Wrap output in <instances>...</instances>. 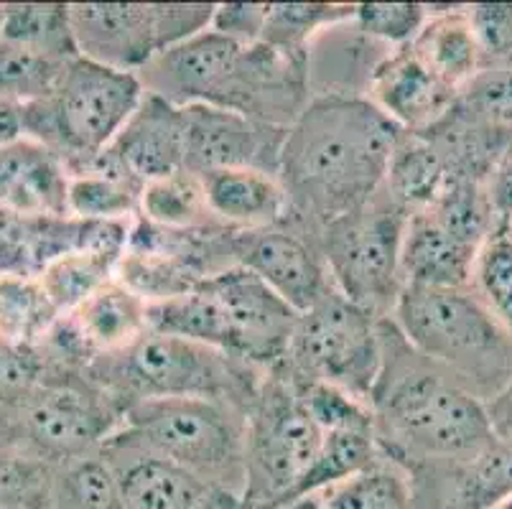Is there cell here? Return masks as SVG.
<instances>
[{
	"label": "cell",
	"mask_w": 512,
	"mask_h": 509,
	"mask_svg": "<svg viewBox=\"0 0 512 509\" xmlns=\"http://www.w3.org/2000/svg\"><path fill=\"white\" fill-rule=\"evenodd\" d=\"M459 92L441 82L411 46L393 49L375 69L367 100L403 133H423L444 120Z\"/></svg>",
	"instance_id": "obj_18"
},
{
	"label": "cell",
	"mask_w": 512,
	"mask_h": 509,
	"mask_svg": "<svg viewBox=\"0 0 512 509\" xmlns=\"http://www.w3.org/2000/svg\"><path fill=\"white\" fill-rule=\"evenodd\" d=\"M377 459H380V446H377L375 426L342 428V431L324 433L319 456L304 474V479L296 484V489H293V494L283 507L301 502V499L319 497L327 489L347 482L360 471L370 469Z\"/></svg>",
	"instance_id": "obj_27"
},
{
	"label": "cell",
	"mask_w": 512,
	"mask_h": 509,
	"mask_svg": "<svg viewBox=\"0 0 512 509\" xmlns=\"http://www.w3.org/2000/svg\"><path fill=\"white\" fill-rule=\"evenodd\" d=\"M143 95L138 74L77 56L64 69L57 90L26 105V138L57 153L72 174L118 138Z\"/></svg>",
	"instance_id": "obj_7"
},
{
	"label": "cell",
	"mask_w": 512,
	"mask_h": 509,
	"mask_svg": "<svg viewBox=\"0 0 512 509\" xmlns=\"http://www.w3.org/2000/svg\"><path fill=\"white\" fill-rule=\"evenodd\" d=\"M123 408L85 370L51 372L16 408H0V443L64 466L100 454L118 431Z\"/></svg>",
	"instance_id": "obj_8"
},
{
	"label": "cell",
	"mask_w": 512,
	"mask_h": 509,
	"mask_svg": "<svg viewBox=\"0 0 512 509\" xmlns=\"http://www.w3.org/2000/svg\"><path fill=\"white\" fill-rule=\"evenodd\" d=\"M123 487L128 509H242V499L204 476L158 456L102 446Z\"/></svg>",
	"instance_id": "obj_16"
},
{
	"label": "cell",
	"mask_w": 512,
	"mask_h": 509,
	"mask_svg": "<svg viewBox=\"0 0 512 509\" xmlns=\"http://www.w3.org/2000/svg\"><path fill=\"white\" fill-rule=\"evenodd\" d=\"M123 255L105 250H74L51 260L39 275V288L57 316L72 314L92 293L118 278Z\"/></svg>",
	"instance_id": "obj_28"
},
{
	"label": "cell",
	"mask_w": 512,
	"mask_h": 509,
	"mask_svg": "<svg viewBox=\"0 0 512 509\" xmlns=\"http://www.w3.org/2000/svg\"><path fill=\"white\" fill-rule=\"evenodd\" d=\"M148 306L151 303L141 293L115 278L72 314L59 316V329L74 357L87 367L97 357L123 352L148 334Z\"/></svg>",
	"instance_id": "obj_19"
},
{
	"label": "cell",
	"mask_w": 512,
	"mask_h": 509,
	"mask_svg": "<svg viewBox=\"0 0 512 509\" xmlns=\"http://www.w3.org/2000/svg\"><path fill=\"white\" fill-rule=\"evenodd\" d=\"M296 321L299 311L237 265L148 308L151 331L207 344L263 372L283 362Z\"/></svg>",
	"instance_id": "obj_3"
},
{
	"label": "cell",
	"mask_w": 512,
	"mask_h": 509,
	"mask_svg": "<svg viewBox=\"0 0 512 509\" xmlns=\"http://www.w3.org/2000/svg\"><path fill=\"white\" fill-rule=\"evenodd\" d=\"M324 431L281 367L265 372L248 408L242 509H278L316 461Z\"/></svg>",
	"instance_id": "obj_9"
},
{
	"label": "cell",
	"mask_w": 512,
	"mask_h": 509,
	"mask_svg": "<svg viewBox=\"0 0 512 509\" xmlns=\"http://www.w3.org/2000/svg\"><path fill=\"white\" fill-rule=\"evenodd\" d=\"M51 362L44 347L0 334V408H16L49 377Z\"/></svg>",
	"instance_id": "obj_38"
},
{
	"label": "cell",
	"mask_w": 512,
	"mask_h": 509,
	"mask_svg": "<svg viewBox=\"0 0 512 509\" xmlns=\"http://www.w3.org/2000/svg\"><path fill=\"white\" fill-rule=\"evenodd\" d=\"M265 11H268V3H222V6H214L209 28L240 44H255L263 34Z\"/></svg>",
	"instance_id": "obj_41"
},
{
	"label": "cell",
	"mask_w": 512,
	"mask_h": 509,
	"mask_svg": "<svg viewBox=\"0 0 512 509\" xmlns=\"http://www.w3.org/2000/svg\"><path fill=\"white\" fill-rule=\"evenodd\" d=\"M390 321L426 359L490 403L512 380V334L472 286H403Z\"/></svg>",
	"instance_id": "obj_4"
},
{
	"label": "cell",
	"mask_w": 512,
	"mask_h": 509,
	"mask_svg": "<svg viewBox=\"0 0 512 509\" xmlns=\"http://www.w3.org/2000/svg\"><path fill=\"white\" fill-rule=\"evenodd\" d=\"M26 138V105L0 97V148Z\"/></svg>",
	"instance_id": "obj_43"
},
{
	"label": "cell",
	"mask_w": 512,
	"mask_h": 509,
	"mask_svg": "<svg viewBox=\"0 0 512 509\" xmlns=\"http://www.w3.org/2000/svg\"><path fill=\"white\" fill-rule=\"evenodd\" d=\"M428 16H431L428 3H360L352 23L377 44L403 49L416 41Z\"/></svg>",
	"instance_id": "obj_39"
},
{
	"label": "cell",
	"mask_w": 512,
	"mask_h": 509,
	"mask_svg": "<svg viewBox=\"0 0 512 509\" xmlns=\"http://www.w3.org/2000/svg\"><path fill=\"white\" fill-rule=\"evenodd\" d=\"M3 11H6V6H0V28H3Z\"/></svg>",
	"instance_id": "obj_47"
},
{
	"label": "cell",
	"mask_w": 512,
	"mask_h": 509,
	"mask_svg": "<svg viewBox=\"0 0 512 509\" xmlns=\"http://www.w3.org/2000/svg\"><path fill=\"white\" fill-rule=\"evenodd\" d=\"M0 39L29 46L41 54L57 56L64 62L77 59V41L72 31V11L62 3H26L6 6Z\"/></svg>",
	"instance_id": "obj_32"
},
{
	"label": "cell",
	"mask_w": 512,
	"mask_h": 509,
	"mask_svg": "<svg viewBox=\"0 0 512 509\" xmlns=\"http://www.w3.org/2000/svg\"><path fill=\"white\" fill-rule=\"evenodd\" d=\"M487 413H490L492 431L500 441L512 443V380L507 382L505 390L487 403Z\"/></svg>",
	"instance_id": "obj_44"
},
{
	"label": "cell",
	"mask_w": 512,
	"mask_h": 509,
	"mask_svg": "<svg viewBox=\"0 0 512 509\" xmlns=\"http://www.w3.org/2000/svg\"><path fill=\"white\" fill-rule=\"evenodd\" d=\"M321 509H416L406 469L380 454L370 469L319 494Z\"/></svg>",
	"instance_id": "obj_31"
},
{
	"label": "cell",
	"mask_w": 512,
	"mask_h": 509,
	"mask_svg": "<svg viewBox=\"0 0 512 509\" xmlns=\"http://www.w3.org/2000/svg\"><path fill=\"white\" fill-rule=\"evenodd\" d=\"M105 153L141 186L179 174L186 168V110L146 92Z\"/></svg>",
	"instance_id": "obj_17"
},
{
	"label": "cell",
	"mask_w": 512,
	"mask_h": 509,
	"mask_svg": "<svg viewBox=\"0 0 512 509\" xmlns=\"http://www.w3.org/2000/svg\"><path fill=\"white\" fill-rule=\"evenodd\" d=\"M467 13L484 67L512 64V3H477Z\"/></svg>",
	"instance_id": "obj_40"
},
{
	"label": "cell",
	"mask_w": 512,
	"mask_h": 509,
	"mask_svg": "<svg viewBox=\"0 0 512 509\" xmlns=\"http://www.w3.org/2000/svg\"><path fill=\"white\" fill-rule=\"evenodd\" d=\"M355 3H268L260 41L291 54H309L327 28L355 18Z\"/></svg>",
	"instance_id": "obj_30"
},
{
	"label": "cell",
	"mask_w": 512,
	"mask_h": 509,
	"mask_svg": "<svg viewBox=\"0 0 512 509\" xmlns=\"http://www.w3.org/2000/svg\"><path fill=\"white\" fill-rule=\"evenodd\" d=\"M85 372L123 410L141 400L199 398L248 413L265 377L263 370L232 354L158 331H148L123 352L97 357Z\"/></svg>",
	"instance_id": "obj_5"
},
{
	"label": "cell",
	"mask_w": 512,
	"mask_h": 509,
	"mask_svg": "<svg viewBox=\"0 0 512 509\" xmlns=\"http://www.w3.org/2000/svg\"><path fill=\"white\" fill-rule=\"evenodd\" d=\"M500 509H512V497L510 499H507V502L505 504H502V507Z\"/></svg>",
	"instance_id": "obj_46"
},
{
	"label": "cell",
	"mask_w": 512,
	"mask_h": 509,
	"mask_svg": "<svg viewBox=\"0 0 512 509\" xmlns=\"http://www.w3.org/2000/svg\"><path fill=\"white\" fill-rule=\"evenodd\" d=\"M479 250L456 240L426 209L408 217L400 245L403 286L464 288L472 283Z\"/></svg>",
	"instance_id": "obj_22"
},
{
	"label": "cell",
	"mask_w": 512,
	"mask_h": 509,
	"mask_svg": "<svg viewBox=\"0 0 512 509\" xmlns=\"http://www.w3.org/2000/svg\"><path fill=\"white\" fill-rule=\"evenodd\" d=\"M49 509H128V502L113 464L100 451L59 469Z\"/></svg>",
	"instance_id": "obj_33"
},
{
	"label": "cell",
	"mask_w": 512,
	"mask_h": 509,
	"mask_svg": "<svg viewBox=\"0 0 512 509\" xmlns=\"http://www.w3.org/2000/svg\"><path fill=\"white\" fill-rule=\"evenodd\" d=\"M138 217L166 230H197L207 224H220L214 222L207 209L202 176L186 168L179 174L143 186Z\"/></svg>",
	"instance_id": "obj_29"
},
{
	"label": "cell",
	"mask_w": 512,
	"mask_h": 509,
	"mask_svg": "<svg viewBox=\"0 0 512 509\" xmlns=\"http://www.w3.org/2000/svg\"><path fill=\"white\" fill-rule=\"evenodd\" d=\"M281 509H321V504L316 497H309V499H301V502L288 504V507H281Z\"/></svg>",
	"instance_id": "obj_45"
},
{
	"label": "cell",
	"mask_w": 512,
	"mask_h": 509,
	"mask_svg": "<svg viewBox=\"0 0 512 509\" xmlns=\"http://www.w3.org/2000/svg\"><path fill=\"white\" fill-rule=\"evenodd\" d=\"M248 413L220 400L164 398L130 403L105 446L179 464L242 499Z\"/></svg>",
	"instance_id": "obj_6"
},
{
	"label": "cell",
	"mask_w": 512,
	"mask_h": 509,
	"mask_svg": "<svg viewBox=\"0 0 512 509\" xmlns=\"http://www.w3.org/2000/svg\"><path fill=\"white\" fill-rule=\"evenodd\" d=\"M449 179L451 171L434 140L426 133H400L383 184L400 207L408 214L426 209Z\"/></svg>",
	"instance_id": "obj_25"
},
{
	"label": "cell",
	"mask_w": 512,
	"mask_h": 509,
	"mask_svg": "<svg viewBox=\"0 0 512 509\" xmlns=\"http://www.w3.org/2000/svg\"><path fill=\"white\" fill-rule=\"evenodd\" d=\"M232 260L299 314L334 288L319 235L291 219L263 230L232 232Z\"/></svg>",
	"instance_id": "obj_13"
},
{
	"label": "cell",
	"mask_w": 512,
	"mask_h": 509,
	"mask_svg": "<svg viewBox=\"0 0 512 509\" xmlns=\"http://www.w3.org/2000/svg\"><path fill=\"white\" fill-rule=\"evenodd\" d=\"M207 209L230 230H263L288 219V196L278 174L260 168H227L202 176Z\"/></svg>",
	"instance_id": "obj_23"
},
{
	"label": "cell",
	"mask_w": 512,
	"mask_h": 509,
	"mask_svg": "<svg viewBox=\"0 0 512 509\" xmlns=\"http://www.w3.org/2000/svg\"><path fill=\"white\" fill-rule=\"evenodd\" d=\"M143 186L115 174L100 158L69 174L67 217L82 222H133L141 209Z\"/></svg>",
	"instance_id": "obj_26"
},
{
	"label": "cell",
	"mask_w": 512,
	"mask_h": 509,
	"mask_svg": "<svg viewBox=\"0 0 512 509\" xmlns=\"http://www.w3.org/2000/svg\"><path fill=\"white\" fill-rule=\"evenodd\" d=\"M79 56L141 74L171 46L207 31L214 3H72Z\"/></svg>",
	"instance_id": "obj_12"
},
{
	"label": "cell",
	"mask_w": 512,
	"mask_h": 509,
	"mask_svg": "<svg viewBox=\"0 0 512 509\" xmlns=\"http://www.w3.org/2000/svg\"><path fill=\"white\" fill-rule=\"evenodd\" d=\"M507 230H510V235H512V222H510V224H507Z\"/></svg>",
	"instance_id": "obj_48"
},
{
	"label": "cell",
	"mask_w": 512,
	"mask_h": 509,
	"mask_svg": "<svg viewBox=\"0 0 512 509\" xmlns=\"http://www.w3.org/2000/svg\"><path fill=\"white\" fill-rule=\"evenodd\" d=\"M383 319L332 288L299 314L281 370L301 382H321L370 403L383 364Z\"/></svg>",
	"instance_id": "obj_10"
},
{
	"label": "cell",
	"mask_w": 512,
	"mask_h": 509,
	"mask_svg": "<svg viewBox=\"0 0 512 509\" xmlns=\"http://www.w3.org/2000/svg\"><path fill=\"white\" fill-rule=\"evenodd\" d=\"M469 286L512 334V235L507 224H500L479 250Z\"/></svg>",
	"instance_id": "obj_37"
},
{
	"label": "cell",
	"mask_w": 512,
	"mask_h": 509,
	"mask_svg": "<svg viewBox=\"0 0 512 509\" xmlns=\"http://www.w3.org/2000/svg\"><path fill=\"white\" fill-rule=\"evenodd\" d=\"M403 130L367 97H311L283 140L288 219L319 235L383 189Z\"/></svg>",
	"instance_id": "obj_1"
},
{
	"label": "cell",
	"mask_w": 512,
	"mask_h": 509,
	"mask_svg": "<svg viewBox=\"0 0 512 509\" xmlns=\"http://www.w3.org/2000/svg\"><path fill=\"white\" fill-rule=\"evenodd\" d=\"M383 364L370 395L380 454L398 466L474 454L495 438L487 403L418 354L383 319Z\"/></svg>",
	"instance_id": "obj_2"
},
{
	"label": "cell",
	"mask_w": 512,
	"mask_h": 509,
	"mask_svg": "<svg viewBox=\"0 0 512 509\" xmlns=\"http://www.w3.org/2000/svg\"><path fill=\"white\" fill-rule=\"evenodd\" d=\"M408 217L383 186L370 202L319 232L334 288L377 319H390L403 291L400 245Z\"/></svg>",
	"instance_id": "obj_11"
},
{
	"label": "cell",
	"mask_w": 512,
	"mask_h": 509,
	"mask_svg": "<svg viewBox=\"0 0 512 509\" xmlns=\"http://www.w3.org/2000/svg\"><path fill=\"white\" fill-rule=\"evenodd\" d=\"M411 49L454 92H462L484 69L467 6H431V16Z\"/></svg>",
	"instance_id": "obj_24"
},
{
	"label": "cell",
	"mask_w": 512,
	"mask_h": 509,
	"mask_svg": "<svg viewBox=\"0 0 512 509\" xmlns=\"http://www.w3.org/2000/svg\"><path fill=\"white\" fill-rule=\"evenodd\" d=\"M487 194L500 224L512 222V143L500 153L487 176Z\"/></svg>",
	"instance_id": "obj_42"
},
{
	"label": "cell",
	"mask_w": 512,
	"mask_h": 509,
	"mask_svg": "<svg viewBox=\"0 0 512 509\" xmlns=\"http://www.w3.org/2000/svg\"><path fill=\"white\" fill-rule=\"evenodd\" d=\"M69 62L0 39V97L31 105L57 90Z\"/></svg>",
	"instance_id": "obj_34"
},
{
	"label": "cell",
	"mask_w": 512,
	"mask_h": 509,
	"mask_svg": "<svg viewBox=\"0 0 512 509\" xmlns=\"http://www.w3.org/2000/svg\"><path fill=\"white\" fill-rule=\"evenodd\" d=\"M186 110V171L197 176L227 168H260L278 174L288 128L222 110L192 105Z\"/></svg>",
	"instance_id": "obj_14"
},
{
	"label": "cell",
	"mask_w": 512,
	"mask_h": 509,
	"mask_svg": "<svg viewBox=\"0 0 512 509\" xmlns=\"http://www.w3.org/2000/svg\"><path fill=\"white\" fill-rule=\"evenodd\" d=\"M416 509H500L512 497V443L492 438L474 454L408 466Z\"/></svg>",
	"instance_id": "obj_15"
},
{
	"label": "cell",
	"mask_w": 512,
	"mask_h": 509,
	"mask_svg": "<svg viewBox=\"0 0 512 509\" xmlns=\"http://www.w3.org/2000/svg\"><path fill=\"white\" fill-rule=\"evenodd\" d=\"M390 51L352 21L327 28L309 49L311 97H367L372 74Z\"/></svg>",
	"instance_id": "obj_21"
},
{
	"label": "cell",
	"mask_w": 512,
	"mask_h": 509,
	"mask_svg": "<svg viewBox=\"0 0 512 509\" xmlns=\"http://www.w3.org/2000/svg\"><path fill=\"white\" fill-rule=\"evenodd\" d=\"M69 168L54 151L23 138L0 148V207L21 217H67Z\"/></svg>",
	"instance_id": "obj_20"
},
{
	"label": "cell",
	"mask_w": 512,
	"mask_h": 509,
	"mask_svg": "<svg viewBox=\"0 0 512 509\" xmlns=\"http://www.w3.org/2000/svg\"><path fill=\"white\" fill-rule=\"evenodd\" d=\"M62 466L0 443V509H49Z\"/></svg>",
	"instance_id": "obj_35"
},
{
	"label": "cell",
	"mask_w": 512,
	"mask_h": 509,
	"mask_svg": "<svg viewBox=\"0 0 512 509\" xmlns=\"http://www.w3.org/2000/svg\"><path fill=\"white\" fill-rule=\"evenodd\" d=\"M454 107L484 130L512 140V64L484 67L459 92Z\"/></svg>",
	"instance_id": "obj_36"
}]
</instances>
